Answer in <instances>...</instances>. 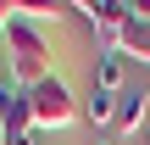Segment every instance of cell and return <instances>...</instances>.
<instances>
[{
    "mask_svg": "<svg viewBox=\"0 0 150 145\" xmlns=\"http://www.w3.org/2000/svg\"><path fill=\"white\" fill-rule=\"evenodd\" d=\"M6 73H11L17 84H28V89L50 78V45H45V34H39L33 22H22V17L6 22Z\"/></svg>",
    "mask_w": 150,
    "mask_h": 145,
    "instance_id": "6da1fadb",
    "label": "cell"
},
{
    "mask_svg": "<svg viewBox=\"0 0 150 145\" xmlns=\"http://www.w3.org/2000/svg\"><path fill=\"white\" fill-rule=\"evenodd\" d=\"M28 112H33V129H72L78 117H83V106L72 101V89H67V78H45V84H33L28 89Z\"/></svg>",
    "mask_w": 150,
    "mask_h": 145,
    "instance_id": "7a4b0ae2",
    "label": "cell"
},
{
    "mask_svg": "<svg viewBox=\"0 0 150 145\" xmlns=\"http://www.w3.org/2000/svg\"><path fill=\"white\" fill-rule=\"evenodd\" d=\"M72 11H83V17H89V28H95L100 50H117V45H122V28L134 22L128 0H95V6H72Z\"/></svg>",
    "mask_w": 150,
    "mask_h": 145,
    "instance_id": "3957f363",
    "label": "cell"
},
{
    "mask_svg": "<svg viewBox=\"0 0 150 145\" xmlns=\"http://www.w3.org/2000/svg\"><path fill=\"white\" fill-rule=\"evenodd\" d=\"M150 117V89H122L117 95V117H111V129L117 134H139Z\"/></svg>",
    "mask_w": 150,
    "mask_h": 145,
    "instance_id": "277c9868",
    "label": "cell"
},
{
    "mask_svg": "<svg viewBox=\"0 0 150 145\" xmlns=\"http://www.w3.org/2000/svg\"><path fill=\"white\" fill-rule=\"evenodd\" d=\"M122 78H128V56L122 50H95V89L122 95Z\"/></svg>",
    "mask_w": 150,
    "mask_h": 145,
    "instance_id": "5b68a950",
    "label": "cell"
},
{
    "mask_svg": "<svg viewBox=\"0 0 150 145\" xmlns=\"http://www.w3.org/2000/svg\"><path fill=\"white\" fill-rule=\"evenodd\" d=\"M117 50H122L128 61H145V67H150V22L134 17V22L122 28V45H117Z\"/></svg>",
    "mask_w": 150,
    "mask_h": 145,
    "instance_id": "8992f818",
    "label": "cell"
},
{
    "mask_svg": "<svg viewBox=\"0 0 150 145\" xmlns=\"http://www.w3.org/2000/svg\"><path fill=\"white\" fill-rule=\"evenodd\" d=\"M67 11H72V6H45V0H17V17H22V22H33V28H39V22H50V28H56V22L67 17Z\"/></svg>",
    "mask_w": 150,
    "mask_h": 145,
    "instance_id": "52a82bcc",
    "label": "cell"
},
{
    "mask_svg": "<svg viewBox=\"0 0 150 145\" xmlns=\"http://www.w3.org/2000/svg\"><path fill=\"white\" fill-rule=\"evenodd\" d=\"M83 117H89V123H111V117H117V95H106V89H89V101H83Z\"/></svg>",
    "mask_w": 150,
    "mask_h": 145,
    "instance_id": "ba28073f",
    "label": "cell"
},
{
    "mask_svg": "<svg viewBox=\"0 0 150 145\" xmlns=\"http://www.w3.org/2000/svg\"><path fill=\"white\" fill-rule=\"evenodd\" d=\"M17 95H22V89H11V78H0V134H6V123H11V106H17Z\"/></svg>",
    "mask_w": 150,
    "mask_h": 145,
    "instance_id": "9c48e42d",
    "label": "cell"
},
{
    "mask_svg": "<svg viewBox=\"0 0 150 145\" xmlns=\"http://www.w3.org/2000/svg\"><path fill=\"white\" fill-rule=\"evenodd\" d=\"M128 11H134L139 22H150V0H128Z\"/></svg>",
    "mask_w": 150,
    "mask_h": 145,
    "instance_id": "30bf717a",
    "label": "cell"
},
{
    "mask_svg": "<svg viewBox=\"0 0 150 145\" xmlns=\"http://www.w3.org/2000/svg\"><path fill=\"white\" fill-rule=\"evenodd\" d=\"M0 145H33V134H0Z\"/></svg>",
    "mask_w": 150,
    "mask_h": 145,
    "instance_id": "8fae6325",
    "label": "cell"
},
{
    "mask_svg": "<svg viewBox=\"0 0 150 145\" xmlns=\"http://www.w3.org/2000/svg\"><path fill=\"white\" fill-rule=\"evenodd\" d=\"M145 145H150V129H145Z\"/></svg>",
    "mask_w": 150,
    "mask_h": 145,
    "instance_id": "7c38bea8",
    "label": "cell"
},
{
    "mask_svg": "<svg viewBox=\"0 0 150 145\" xmlns=\"http://www.w3.org/2000/svg\"><path fill=\"white\" fill-rule=\"evenodd\" d=\"M95 145H100V140H95Z\"/></svg>",
    "mask_w": 150,
    "mask_h": 145,
    "instance_id": "4fadbf2b",
    "label": "cell"
}]
</instances>
